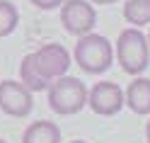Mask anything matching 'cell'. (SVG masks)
I'll use <instances>...</instances> for the list:
<instances>
[{
    "label": "cell",
    "mask_w": 150,
    "mask_h": 143,
    "mask_svg": "<svg viewBox=\"0 0 150 143\" xmlns=\"http://www.w3.org/2000/svg\"><path fill=\"white\" fill-rule=\"evenodd\" d=\"M145 136H148V143H150V121H148V126H145Z\"/></svg>",
    "instance_id": "5bb4252c"
},
{
    "label": "cell",
    "mask_w": 150,
    "mask_h": 143,
    "mask_svg": "<svg viewBox=\"0 0 150 143\" xmlns=\"http://www.w3.org/2000/svg\"><path fill=\"white\" fill-rule=\"evenodd\" d=\"M70 68V53L63 44H46L41 49L27 53L20 63V83L29 92L49 90L53 80H58Z\"/></svg>",
    "instance_id": "6da1fadb"
},
{
    "label": "cell",
    "mask_w": 150,
    "mask_h": 143,
    "mask_svg": "<svg viewBox=\"0 0 150 143\" xmlns=\"http://www.w3.org/2000/svg\"><path fill=\"white\" fill-rule=\"evenodd\" d=\"M95 5H111V3H116V0H92Z\"/></svg>",
    "instance_id": "4fadbf2b"
},
{
    "label": "cell",
    "mask_w": 150,
    "mask_h": 143,
    "mask_svg": "<svg viewBox=\"0 0 150 143\" xmlns=\"http://www.w3.org/2000/svg\"><path fill=\"white\" fill-rule=\"evenodd\" d=\"M32 92L17 80H3L0 83V109L10 117H27L32 112Z\"/></svg>",
    "instance_id": "52a82bcc"
},
{
    "label": "cell",
    "mask_w": 150,
    "mask_h": 143,
    "mask_svg": "<svg viewBox=\"0 0 150 143\" xmlns=\"http://www.w3.org/2000/svg\"><path fill=\"white\" fill-rule=\"evenodd\" d=\"M22 143H61V129L53 121H32L22 136Z\"/></svg>",
    "instance_id": "9c48e42d"
},
{
    "label": "cell",
    "mask_w": 150,
    "mask_h": 143,
    "mask_svg": "<svg viewBox=\"0 0 150 143\" xmlns=\"http://www.w3.org/2000/svg\"><path fill=\"white\" fill-rule=\"evenodd\" d=\"M61 22L65 27V32H70L75 36H82V34H90L95 29L97 12L87 0H63Z\"/></svg>",
    "instance_id": "5b68a950"
},
{
    "label": "cell",
    "mask_w": 150,
    "mask_h": 143,
    "mask_svg": "<svg viewBox=\"0 0 150 143\" xmlns=\"http://www.w3.org/2000/svg\"><path fill=\"white\" fill-rule=\"evenodd\" d=\"M114 56L119 58V65L124 68L128 75H138L148 68L150 61V49H148V39L143 36V32L136 27H128L119 34Z\"/></svg>",
    "instance_id": "3957f363"
},
{
    "label": "cell",
    "mask_w": 150,
    "mask_h": 143,
    "mask_svg": "<svg viewBox=\"0 0 150 143\" xmlns=\"http://www.w3.org/2000/svg\"><path fill=\"white\" fill-rule=\"evenodd\" d=\"M148 41H150V34H148Z\"/></svg>",
    "instance_id": "e0dca14e"
},
{
    "label": "cell",
    "mask_w": 150,
    "mask_h": 143,
    "mask_svg": "<svg viewBox=\"0 0 150 143\" xmlns=\"http://www.w3.org/2000/svg\"><path fill=\"white\" fill-rule=\"evenodd\" d=\"M124 17L136 29H140L143 24H150V0H128L124 5Z\"/></svg>",
    "instance_id": "30bf717a"
},
{
    "label": "cell",
    "mask_w": 150,
    "mask_h": 143,
    "mask_svg": "<svg viewBox=\"0 0 150 143\" xmlns=\"http://www.w3.org/2000/svg\"><path fill=\"white\" fill-rule=\"evenodd\" d=\"M32 5H36L39 10H53L63 5V0H32Z\"/></svg>",
    "instance_id": "7c38bea8"
},
{
    "label": "cell",
    "mask_w": 150,
    "mask_h": 143,
    "mask_svg": "<svg viewBox=\"0 0 150 143\" xmlns=\"http://www.w3.org/2000/svg\"><path fill=\"white\" fill-rule=\"evenodd\" d=\"M124 104H128L136 114H150V80L136 78L124 95Z\"/></svg>",
    "instance_id": "ba28073f"
},
{
    "label": "cell",
    "mask_w": 150,
    "mask_h": 143,
    "mask_svg": "<svg viewBox=\"0 0 150 143\" xmlns=\"http://www.w3.org/2000/svg\"><path fill=\"white\" fill-rule=\"evenodd\" d=\"M49 104L56 114L61 117H70L78 114L87 104V88L85 83L70 75H61L58 80L49 85Z\"/></svg>",
    "instance_id": "277c9868"
},
{
    "label": "cell",
    "mask_w": 150,
    "mask_h": 143,
    "mask_svg": "<svg viewBox=\"0 0 150 143\" xmlns=\"http://www.w3.org/2000/svg\"><path fill=\"white\" fill-rule=\"evenodd\" d=\"M87 104L99 117H111L124 107V90L116 83H97L87 90Z\"/></svg>",
    "instance_id": "8992f818"
},
{
    "label": "cell",
    "mask_w": 150,
    "mask_h": 143,
    "mask_svg": "<svg viewBox=\"0 0 150 143\" xmlns=\"http://www.w3.org/2000/svg\"><path fill=\"white\" fill-rule=\"evenodd\" d=\"M0 143H5V141H3V138H0Z\"/></svg>",
    "instance_id": "2e32d148"
},
{
    "label": "cell",
    "mask_w": 150,
    "mask_h": 143,
    "mask_svg": "<svg viewBox=\"0 0 150 143\" xmlns=\"http://www.w3.org/2000/svg\"><path fill=\"white\" fill-rule=\"evenodd\" d=\"M20 22V12L10 0H0V36H7L17 29Z\"/></svg>",
    "instance_id": "8fae6325"
},
{
    "label": "cell",
    "mask_w": 150,
    "mask_h": 143,
    "mask_svg": "<svg viewBox=\"0 0 150 143\" xmlns=\"http://www.w3.org/2000/svg\"><path fill=\"white\" fill-rule=\"evenodd\" d=\"M75 61L85 73H104L109 70L111 61H114V46L107 36L99 34H82L78 44H75Z\"/></svg>",
    "instance_id": "7a4b0ae2"
},
{
    "label": "cell",
    "mask_w": 150,
    "mask_h": 143,
    "mask_svg": "<svg viewBox=\"0 0 150 143\" xmlns=\"http://www.w3.org/2000/svg\"><path fill=\"white\" fill-rule=\"evenodd\" d=\"M70 143H87V141H70Z\"/></svg>",
    "instance_id": "9a60e30c"
}]
</instances>
